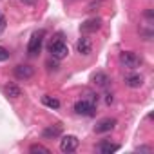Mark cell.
I'll return each mask as SVG.
<instances>
[{"instance_id":"8fae6325","label":"cell","mask_w":154,"mask_h":154,"mask_svg":"<svg viewBox=\"0 0 154 154\" xmlns=\"http://www.w3.org/2000/svg\"><path fill=\"white\" fill-rule=\"evenodd\" d=\"M60 134H62V125H60V123H56V125H49V127H45V129L42 131V136H44L45 140L58 138Z\"/></svg>"},{"instance_id":"2e32d148","label":"cell","mask_w":154,"mask_h":154,"mask_svg":"<svg viewBox=\"0 0 154 154\" xmlns=\"http://www.w3.org/2000/svg\"><path fill=\"white\" fill-rule=\"evenodd\" d=\"M29 152H42V154H49V149L47 147H44V145H38V143H35V145H31L29 147Z\"/></svg>"},{"instance_id":"52a82bcc","label":"cell","mask_w":154,"mask_h":154,"mask_svg":"<svg viewBox=\"0 0 154 154\" xmlns=\"http://www.w3.org/2000/svg\"><path fill=\"white\" fill-rule=\"evenodd\" d=\"M102 27V18L100 17H94V18H87L85 22H82V26H80V29H82V33H96L98 29Z\"/></svg>"},{"instance_id":"7a4b0ae2","label":"cell","mask_w":154,"mask_h":154,"mask_svg":"<svg viewBox=\"0 0 154 154\" xmlns=\"http://www.w3.org/2000/svg\"><path fill=\"white\" fill-rule=\"evenodd\" d=\"M96 111V102L85 98V100H78L74 103V112L80 116H93Z\"/></svg>"},{"instance_id":"ffe728a7","label":"cell","mask_w":154,"mask_h":154,"mask_svg":"<svg viewBox=\"0 0 154 154\" xmlns=\"http://www.w3.org/2000/svg\"><path fill=\"white\" fill-rule=\"evenodd\" d=\"M22 2H24V4H29V6H31V4H35V2H36V0H22Z\"/></svg>"},{"instance_id":"d6986e66","label":"cell","mask_w":154,"mask_h":154,"mask_svg":"<svg viewBox=\"0 0 154 154\" xmlns=\"http://www.w3.org/2000/svg\"><path fill=\"white\" fill-rule=\"evenodd\" d=\"M105 103H107V105H111V103H112V94H107V98H105Z\"/></svg>"},{"instance_id":"8992f818","label":"cell","mask_w":154,"mask_h":154,"mask_svg":"<svg viewBox=\"0 0 154 154\" xmlns=\"http://www.w3.org/2000/svg\"><path fill=\"white\" fill-rule=\"evenodd\" d=\"M13 74H15V78H18V80H29V78H33L35 69L31 65H27V63H18L13 69Z\"/></svg>"},{"instance_id":"9c48e42d","label":"cell","mask_w":154,"mask_h":154,"mask_svg":"<svg viewBox=\"0 0 154 154\" xmlns=\"http://www.w3.org/2000/svg\"><path fill=\"white\" fill-rule=\"evenodd\" d=\"M76 51H78L80 54H84V56L91 54V51H93V44H91V40H89L87 36L78 38V42H76Z\"/></svg>"},{"instance_id":"ba28073f","label":"cell","mask_w":154,"mask_h":154,"mask_svg":"<svg viewBox=\"0 0 154 154\" xmlns=\"http://www.w3.org/2000/svg\"><path fill=\"white\" fill-rule=\"evenodd\" d=\"M114 125H116V120L114 118H103V120H100L96 125H94V131L96 132H109V131H112L114 129Z\"/></svg>"},{"instance_id":"7c38bea8","label":"cell","mask_w":154,"mask_h":154,"mask_svg":"<svg viewBox=\"0 0 154 154\" xmlns=\"http://www.w3.org/2000/svg\"><path fill=\"white\" fill-rule=\"evenodd\" d=\"M91 80H93V84H94V85H98V87H103V89H105V87H109V82H111V78H109V76H107L105 72H102V71L94 72Z\"/></svg>"},{"instance_id":"3957f363","label":"cell","mask_w":154,"mask_h":154,"mask_svg":"<svg viewBox=\"0 0 154 154\" xmlns=\"http://www.w3.org/2000/svg\"><path fill=\"white\" fill-rule=\"evenodd\" d=\"M42 44H44V31L33 33V36L27 42V54L29 56H36L42 51Z\"/></svg>"},{"instance_id":"277c9868","label":"cell","mask_w":154,"mask_h":154,"mask_svg":"<svg viewBox=\"0 0 154 154\" xmlns=\"http://www.w3.org/2000/svg\"><path fill=\"white\" fill-rule=\"evenodd\" d=\"M120 63L127 69H136L141 65V58L132 51H123V53H120Z\"/></svg>"},{"instance_id":"9a60e30c","label":"cell","mask_w":154,"mask_h":154,"mask_svg":"<svg viewBox=\"0 0 154 154\" xmlns=\"http://www.w3.org/2000/svg\"><path fill=\"white\" fill-rule=\"evenodd\" d=\"M42 103L51 107V109H60V102L56 98H51V96H42Z\"/></svg>"},{"instance_id":"4fadbf2b","label":"cell","mask_w":154,"mask_h":154,"mask_svg":"<svg viewBox=\"0 0 154 154\" xmlns=\"http://www.w3.org/2000/svg\"><path fill=\"white\" fill-rule=\"evenodd\" d=\"M96 149H98V152H102V154H111V152H116V150L120 149V145H118V143H111L109 140H103Z\"/></svg>"},{"instance_id":"6da1fadb","label":"cell","mask_w":154,"mask_h":154,"mask_svg":"<svg viewBox=\"0 0 154 154\" xmlns=\"http://www.w3.org/2000/svg\"><path fill=\"white\" fill-rule=\"evenodd\" d=\"M49 53H51V56L54 60H63L69 54V47L62 38H56V40H53L49 44Z\"/></svg>"},{"instance_id":"5b68a950","label":"cell","mask_w":154,"mask_h":154,"mask_svg":"<svg viewBox=\"0 0 154 154\" xmlns=\"http://www.w3.org/2000/svg\"><path fill=\"white\" fill-rule=\"evenodd\" d=\"M76 149H78V138L72 136V134L62 136V140H60V150L62 152H74Z\"/></svg>"},{"instance_id":"5bb4252c","label":"cell","mask_w":154,"mask_h":154,"mask_svg":"<svg viewBox=\"0 0 154 154\" xmlns=\"http://www.w3.org/2000/svg\"><path fill=\"white\" fill-rule=\"evenodd\" d=\"M4 93H6V96H9V98H18V96H22L20 87H18V85H13V84L6 85V87H4Z\"/></svg>"},{"instance_id":"30bf717a","label":"cell","mask_w":154,"mask_h":154,"mask_svg":"<svg viewBox=\"0 0 154 154\" xmlns=\"http://www.w3.org/2000/svg\"><path fill=\"white\" fill-rule=\"evenodd\" d=\"M125 85L131 87V89H138V87H141V85H143V76L138 74V72H131V74H127V76H125Z\"/></svg>"},{"instance_id":"e0dca14e","label":"cell","mask_w":154,"mask_h":154,"mask_svg":"<svg viewBox=\"0 0 154 154\" xmlns=\"http://www.w3.org/2000/svg\"><path fill=\"white\" fill-rule=\"evenodd\" d=\"M9 60V51L6 47H0V62H6Z\"/></svg>"},{"instance_id":"ac0fdd59","label":"cell","mask_w":154,"mask_h":154,"mask_svg":"<svg viewBox=\"0 0 154 154\" xmlns=\"http://www.w3.org/2000/svg\"><path fill=\"white\" fill-rule=\"evenodd\" d=\"M145 18H149V22H152V18H154L152 9H147V11H145Z\"/></svg>"}]
</instances>
